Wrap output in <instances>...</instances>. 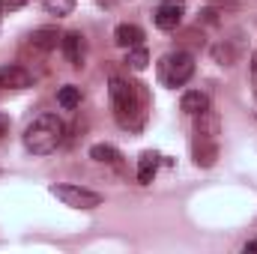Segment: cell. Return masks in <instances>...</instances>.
I'll return each mask as SVG.
<instances>
[{"label": "cell", "instance_id": "6da1fadb", "mask_svg": "<svg viewBox=\"0 0 257 254\" xmlns=\"http://www.w3.org/2000/svg\"><path fill=\"white\" fill-rule=\"evenodd\" d=\"M63 135H66V126L57 114H39L24 129V147L33 156H48L63 144Z\"/></svg>", "mask_w": 257, "mask_h": 254}, {"label": "cell", "instance_id": "7a4b0ae2", "mask_svg": "<svg viewBox=\"0 0 257 254\" xmlns=\"http://www.w3.org/2000/svg\"><path fill=\"white\" fill-rule=\"evenodd\" d=\"M111 105H114V117L123 129H135L141 117V99L135 84H128L123 78H111Z\"/></svg>", "mask_w": 257, "mask_h": 254}, {"label": "cell", "instance_id": "3957f363", "mask_svg": "<svg viewBox=\"0 0 257 254\" xmlns=\"http://www.w3.org/2000/svg\"><path fill=\"white\" fill-rule=\"evenodd\" d=\"M194 75V57L189 51H171L159 60V81L165 87H183Z\"/></svg>", "mask_w": 257, "mask_h": 254}, {"label": "cell", "instance_id": "277c9868", "mask_svg": "<svg viewBox=\"0 0 257 254\" xmlns=\"http://www.w3.org/2000/svg\"><path fill=\"white\" fill-rule=\"evenodd\" d=\"M51 194L57 197V200H63L66 206H72V209H96V206H102V194L93 189H84V186H51Z\"/></svg>", "mask_w": 257, "mask_h": 254}, {"label": "cell", "instance_id": "5b68a950", "mask_svg": "<svg viewBox=\"0 0 257 254\" xmlns=\"http://www.w3.org/2000/svg\"><path fill=\"white\" fill-rule=\"evenodd\" d=\"M183 15H186V9H183V3H180V0H165V3H159V6H156L153 21H156V27H159V30H177V27H180V21H183Z\"/></svg>", "mask_w": 257, "mask_h": 254}, {"label": "cell", "instance_id": "8992f818", "mask_svg": "<svg viewBox=\"0 0 257 254\" xmlns=\"http://www.w3.org/2000/svg\"><path fill=\"white\" fill-rule=\"evenodd\" d=\"M60 48H63L66 60H69L72 66H84V57H87V42H84L81 30H69V33H63Z\"/></svg>", "mask_w": 257, "mask_h": 254}, {"label": "cell", "instance_id": "52a82bcc", "mask_svg": "<svg viewBox=\"0 0 257 254\" xmlns=\"http://www.w3.org/2000/svg\"><path fill=\"white\" fill-rule=\"evenodd\" d=\"M33 84V75L24 66H3L0 69V90H27Z\"/></svg>", "mask_w": 257, "mask_h": 254}, {"label": "cell", "instance_id": "ba28073f", "mask_svg": "<svg viewBox=\"0 0 257 254\" xmlns=\"http://www.w3.org/2000/svg\"><path fill=\"white\" fill-rule=\"evenodd\" d=\"M60 39H63V33H60L57 27H39V30L30 33V45H33L36 51H42V54L54 51V48L60 45Z\"/></svg>", "mask_w": 257, "mask_h": 254}, {"label": "cell", "instance_id": "9c48e42d", "mask_svg": "<svg viewBox=\"0 0 257 254\" xmlns=\"http://www.w3.org/2000/svg\"><path fill=\"white\" fill-rule=\"evenodd\" d=\"M215 159H218V144L209 141V138H197L194 141V162L200 168H212Z\"/></svg>", "mask_w": 257, "mask_h": 254}, {"label": "cell", "instance_id": "30bf717a", "mask_svg": "<svg viewBox=\"0 0 257 254\" xmlns=\"http://www.w3.org/2000/svg\"><path fill=\"white\" fill-rule=\"evenodd\" d=\"M114 42L128 51V48H135V45L144 42V30H141L138 24H120V27L114 30Z\"/></svg>", "mask_w": 257, "mask_h": 254}, {"label": "cell", "instance_id": "8fae6325", "mask_svg": "<svg viewBox=\"0 0 257 254\" xmlns=\"http://www.w3.org/2000/svg\"><path fill=\"white\" fill-rule=\"evenodd\" d=\"M156 171H159V153H153V150H147L141 159H138V183L141 186H147V183H153V177H156Z\"/></svg>", "mask_w": 257, "mask_h": 254}, {"label": "cell", "instance_id": "7c38bea8", "mask_svg": "<svg viewBox=\"0 0 257 254\" xmlns=\"http://www.w3.org/2000/svg\"><path fill=\"white\" fill-rule=\"evenodd\" d=\"M180 108L186 111V114H203L206 108H209V96L206 93H200V90H189V93H183V99H180Z\"/></svg>", "mask_w": 257, "mask_h": 254}, {"label": "cell", "instance_id": "4fadbf2b", "mask_svg": "<svg viewBox=\"0 0 257 254\" xmlns=\"http://www.w3.org/2000/svg\"><path fill=\"white\" fill-rule=\"evenodd\" d=\"M197 117H200V120H197V129H194L197 138H209V141H215V135H218V129H221L218 117H215L209 108H206L203 114H197Z\"/></svg>", "mask_w": 257, "mask_h": 254}, {"label": "cell", "instance_id": "5bb4252c", "mask_svg": "<svg viewBox=\"0 0 257 254\" xmlns=\"http://www.w3.org/2000/svg\"><path fill=\"white\" fill-rule=\"evenodd\" d=\"M90 159H96V162H102V165H120V162H123L120 150L111 147V144H96V147H90Z\"/></svg>", "mask_w": 257, "mask_h": 254}, {"label": "cell", "instance_id": "9a60e30c", "mask_svg": "<svg viewBox=\"0 0 257 254\" xmlns=\"http://www.w3.org/2000/svg\"><path fill=\"white\" fill-rule=\"evenodd\" d=\"M57 102H60V108H66V111H75L81 105V87H75V84L60 87L57 90Z\"/></svg>", "mask_w": 257, "mask_h": 254}, {"label": "cell", "instance_id": "2e32d148", "mask_svg": "<svg viewBox=\"0 0 257 254\" xmlns=\"http://www.w3.org/2000/svg\"><path fill=\"white\" fill-rule=\"evenodd\" d=\"M126 63L132 66V69H147V63H150V54H147V48L144 45H135V48H128V54H126Z\"/></svg>", "mask_w": 257, "mask_h": 254}, {"label": "cell", "instance_id": "e0dca14e", "mask_svg": "<svg viewBox=\"0 0 257 254\" xmlns=\"http://www.w3.org/2000/svg\"><path fill=\"white\" fill-rule=\"evenodd\" d=\"M42 6H45L48 15H69L75 9V0H45Z\"/></svg>", "mask_w": 257, "mask_h": 254}, {"label": "cell", "instance_id": "ac0fdd59", "mask_svg": "<svg viewBox=\"0 0 257 254\" xmlns=\"http://www.w3.org/2000/svg\"><path fill=\"white\" fill-rule=\"evenodd\" d=\"M27 0H0V9H18V6H24Z\"/></svg>", "mask_w": 257, "mask_h": 254}, {"label": "cell", "instance_id": "d6986e66", "mask_svg": "<svg viewBox=\"0 0 257 254\" xmlns=\"http://www.w3.org/2000/svg\"><path fill=\"white\" fill-rule=\"evenodd\" d=\"M6 135H9V117L0 114V138H6Z\"/></svg>", "mask_w": 257, "mask_h": 254}, {"label": "cell", "instance_id": "ffe728a7", "mask_svg": "<svg viewBox=\"0 0 257 254\" xmlns=\"http://www.w3.org/2000/svg\"><path fill=\"white\" fill-rule=\"evenodd\" d=\"M242 251L248 254V251H257V239H251V242H245V248H242Z\"/></svg>", "mask_w": 257, "mask_h": 254}]
</instances>
